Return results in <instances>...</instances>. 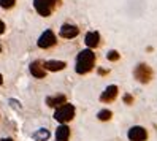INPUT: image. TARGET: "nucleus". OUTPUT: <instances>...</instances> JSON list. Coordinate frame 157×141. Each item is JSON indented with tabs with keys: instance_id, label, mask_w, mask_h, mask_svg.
I'll list each match as a JSON object with an SVG mask.
<instances>
[{
	"instance_id": "f257e3e1",
	"label": "nucleus",
	"mask_w": 157,
	"mask_h": 141,
	"mask_svg": "<svg viewBox=\"0 0 157 141\" xmlns=\"http://www.w3.org/2000/svg\"><path fill=\"white\" fill-rule=\"evenodd\" d=\"M94 65H95V54L90 49H84L78 54L75 70L78 74H86L94 68Z\"/></svg>"
},
{
	"instance_id": "f03ea898",
	"label": "nucleus",
	"mask_w": 157,
	"mask_h": 141,
	"mask_svg": "<svg viewBox=\"0 0 157 141\" xmlns=\"http://www.w3.org/2000/svg\"><path fill=\"white\" fill-rule=\"evenodd\" d=\"M73 117H75V106L70 105V103L62 105L60 108L56 109V112H54V119L57 122H60V124H67V122H70Z\"/></svg>"
},
{
	"instance_id": "7ed1b4c3",
	"label": "nucleus",
	"mask_w": 157,
	"mask_h": 141,
	"mask_svg": "<svg viewBox=\"0 0 157 141\" xmlns=\"http://www.w3.org/2000/svg\"><path fill=\"white\" fill-rule=\"evenodd\" d=\"M133 74H135V78L140 82H143V84L149 82L152 79V70H151V67L147 63H138Z\"/></svg>"
},
{
	"instance_id": "20e7f679",
	"label": "nucleus",
	"mask_w": 157,
	"mask_h": 141,
	"mask_svg": "<svg viewBox=\"0 0 157 141\" xmlns=\"http://www.w3.org/2000/svg\"><path fill=\"white\" fill-rule=\"evenodd\" d=\"M56 35H54V32L52 30H44L43 33H41V36L38 38V41H36V44L40 46V48H43V49H48V48H51V46H54L56 44Z\"/></svg>"
},
{
	"instance_id": "39448f33",
	"label": "nucleus",
	"mask_w": 157,
	"mask_h": 141,
	"mask_svg": "<svg viewBox=\"0 0 157 141\" xmlns=\"http://www.w3.org/2000/svg\"><path fill=\"white\" fill-rule=\"evenodd\" d=\"M33 6H35V10L38 11L40 16H49L51 11H52V3L49 2V0H33Z\"/></svg>"
},
{
	"instance_id": "423d86ee",
	"label": "nucleus",
	"mask_w": 157,
	"mask_h": 141,
	"mask_svg": "<svg viewBox=\"0 0 157 141\" xmlns=\"http://www.w3.org/2000/svg\"><path fill=\"white\" fill-rule=\"evenodd\" d=\"M127 136L130 141H146L147 139V131H146V128H143L140 125H135L128 130Z\"/></svg>"
},
{
	"instance_id": "0eeeda50",
	"label": "nucleus",
	"mask_w": 157,
	"mask_h": 141,
	"mask_svg": "<svg viewBox=\"0 0 157 141\" xmlns=\"http://www.w3.org/2000/svg\"><path fill=\"white\" fill-rule=\"evenodd\" d=\"M79 33V29L73 24H63L60 27V36L62 38H75Z\"/></svg>"
},
{
	"instance_id": "6e6552de",
	"label": "nucleus",
	"mask_w": 157,
	"mask_h": 141,
	"mask_svg": "<svg viewBox=\"0 0 157 141\" xmlns=\"http://www.w3.org/2000/svg\"><path fill=\"white\" fill-rule=\"evenodd\" d=\"M117 97V86H108L100 95V100L103 103H109Z\"/></svg>"
},
{
	"instance_id": "1a4fd4ad",
	"label": "nucleus",
	"mask_w": 157,
	"mask_h": 141,
	"mask_svg": "<svg viewBox=\"0 0 157 141\" xmlns=\"http://www.w3.org/2000/svg\"><path fill=\"white\" fill-rule=\"evenodd\" d=\"M29 68H30V73L33 74L35 78L41 79V78L46 76V70H44V67H43V63H41V62H32Z\"/></svg>"
},
{
	"instance_id": "9d476101",
	"label": "nucleus",
	"mask_w": 157,
	"mask_h": 141,
	"mask_svg": "<svg viewBox=\"0 0 157 141\" xmlns=\"http://www.w3.org/2000/svg\"><path fill=\"white\" fill-rule=\"evenodd\" d=\"M84 43L87 44V48H97L98 43H100V35L98 32H87L86 33V38H84Z\"/></svg>"
},
{
	"instance_id": "9b49d317",
	"label": "nucleus",
	"mask_w": 157,
	"mask_h": 141,
	"mask_svg": "<svg viewBox=\"0 0 157 141\" xmlns=\"http://www.w3.org/2000/svg\"><path fill=\"white\" fill-rule=\"evenodd\" d=\"M43 67H44V70H49V71H60V70L65 68L67 65L62 60H48V62L43 63Z\"/></svg>"
},
{
	"instance_id": "f8f14e48",
	"label": "nucleus",
	"mask_w": 157,
	"mask_h": 141,
	"mask_svg": "<svg viewBox=\"0 0 157 141\" xmlns=\"http://www.w3.org/2000/svg\"><path fill=\"white\" fill-rule=\"evenodd\" d=\"M67 103L65 95H56V97H48L46 98V105L51 106V108H60L62 105Z\"/></svg>"
},
{
	"instance_id": "ddd939ff",
	"label": "nucleus",
	"mask_w": 157,
	"mask_h": 141,
	"mask_svg": "<svg viewBox=\"0 0 157 141\" xmlns=\"http://www.w3.org/2000/svg\"><path fill=\"white\" fill-rule=\"evenodd\" d=\"M70 138V128L65 124H60L56 130V141H68Z\"/></svg>"
},
{
	"instance_id": "4468645a",
	"label": "nucleus",
	"mask_w": 157,
	"mask_h": 141,
	"mask_svg": "<svg viewBox=\"0 0 157 141\" xmlns=\"http://www.w3.org/2000/svg\"><path fill=\"white\" fill-rule=\"evenodd\" d=\"M111 116H113V112L109 111V109H101V111H98V114H97V117L100 120H109V119H111Z\"/></svg>"
},
{
	"instance_id": "2eb2a0df",
	"label": "nucleus",
	"mask_w": 157,
	"mask_h": 141,
	"mask_svg": "<svg viewBox=\"0 0 157 141\" xmlns=\"http://www.w3.org/2000/svg\"><path fill=\"white\" fill-rule=\"evenodd\" d=\"M48 136H49V133H48V130H46V128H41V130H38V133L35 135V138L38 139V141H41V139H46Z\"/></svg>"
},
{
	"instance_id": "dca6fc26",
	"label": "nucleus",
	"mask_w": 157,
	"mask_h": 141,
	"mask_svg": "<svg viewBox=\"0 0 157 141\" xmlns=\"http://www.w3.org/2000/svg\"><path fill=\"white\" fill-rule=\"evenodd\" d=\"M16 0H0V6L5 8V10H8V8H11L14 5Z\"/></svg>"
},
{
	"instance_id": "f3484780",
	"label": "nucleus",
	"mask_w": 157,
	"mask_h": 141,
	"mask_svg": "<svg viewBox=\"0 0 157 141\" xmlns=\"http://www.w3.org/2000/svg\"><path fill=\"white\" fill-rule=\"evenodd\" d=\"M106 59L111 60V62H116V60L119 59V52H117V51H109V52L106 54Z\"/></svg>"
},
{
	"instance_id": "a211bd4d",
	"label": "nucleus",
	"mask_w": 157,
	"mask_h": 141,
	"mask_svg": "<svg viewBox=\"0 0 157 141\" xmlns=\"http://www.w3.org/2000/svg\"><path fill=\"white\" fill-rule=\"evenodd\" d=\"M124 101L127 103V105H132V103H133V97L128 95V93H125V95H124Z\"/></svg>"
},
{
	"instance_id": "6ab92c4d",
	"label": "nucleus",
	"mask_w": 157,
	"mask_h": 141,
	"mask_svg": "<svg viewBox=\"0 0 157 141\" xmlns=\"http://www.w3.org/2000/svg\"><path fill=\"white\" fill-rule=\"evenodd\" d=\"M5 32V24H3V21H0V33H3Z\"/></svg>"
},
{
	"instance_id": "aec40b11",
	"label": "nucleus",
	"mask_w": 157,
	"mask_h": 141,
	"mask_svg": "<svg viewBox=\"0 0 157 141\" xmlns=\"http://www.w3.org/2000/svg\"><path fill=\"white\" fill-rule=\"evenodd\" d=\"M49 2H51L52 5H56V3H59V0H49Z\"/></svg>"
},
{
	"instance_id": "412c9836",
	"label": "nucleus",
	"mask_w": 157,
	"mask_h": 141,
	"mask_svg": "<svg viewBox=\"0 0 157 141\" xmlns=\"http://www.w3.org/2000/svg\"><path fill=\"white\" fill-rule=\"evenodd\" d=\"M2 84H3V76L0 74V86H2Z\"/></svg>"
},
{
	"instance_id": "4be33fe9",
	"label": "nucleus",
	"mask_w": 157,
	"mask_h": 141,
	"mask_svg": "<svg viewBox=\"0 0 157 141\" xmlns=\"http://www.w3.org/2000/svg\"><path fill=\"white\" fill-rule=\"evenodd\" d=\"M2 141H13V139H11V138H3Z\"/></svg>"
},
{
	"instance_id": "5701e85b",
	"label": "nucleus",
	"mask_w": 157,
	"mask_h": 141,
	"mask_svg": "<svg viewBox=\"0 0 157 141\" xmlns=\"http://www.w3.org/2000/svg\"><path fill=\"white\" fill-rule=\"evenodd\" d=\"M0 51H2V49H0Z\"/></svg>"
}]
</instances>
